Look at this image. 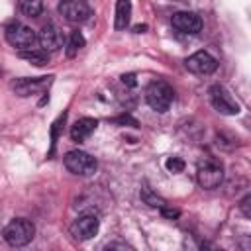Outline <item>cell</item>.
Segmentation results:
<instances>
[{"instance_id":"obj_22","label":"cell","mask_w":251,"mask_h":251,"mask_svg":"<svg viewBox=\"0 0 251 251\" xmlns=\"http://www.w3.org/2000/svg\"><path fill=\"white\" fill-rule=\"evenodd\" d=\"M159 210H161V214H163L165 218H169V220H176V218L180 216V212H178V210H175V208H169L167 204H165L163 208H159Z\"/></svg>"},{"instance_id":"obj_12","label":"cell","mask_w":251,"mask_h":251,"mask_svg":"<svg viewBox=\"0 0 251 251\" xmlns=\"http://www.w3.org/2000/svg\"><path fill=\"white\" fill-rule=\"evenodd\" d=\"M37 41H39V45H41L43 51L51 53V51H57V49L61 47V41H63V39H61L59 29H57L53 24H47V25H43L41 31L37 33Z\"/></svg>"},{"instance_id":"obj_6","label":"cell","mask_w":251,"mask_h":251,"mask_svg":"<svg viewBox=\"0 0 251 251\" xmlns=\"http://www.w3.org/2000/svg\"><path fill=\"white\" fill-rule=\"evenodd\" d=\"M208 94H210V104L214 106L216 112L226 114V116L239 114V104L235 102V98L222 84H212L210 90H208Z\"/></svg>"},{"instance_id":"obj_17","label":"cell","mask_w":251,"mask_h":251,"mask_svg":"<svg viewBox=\"0 0 251 251\" xmlns=\"http://www.w3.org/2000/svg\"><path fill=\"white\" fill-rule=\"evenodd\" d=\"M84 47V37L80 31H71L69 41H67V57H75L80 49Z\"/></svg>"},{"instance_id":"obj_13","label":"cell","mask_w":251,"mask_h":251,"mask_svg":"<svg viewBox=\"0 0 251 251\" xmlns=\"http://www.w3.org/2000/svg\"><path fill=\"white\" fill-rule=\"evenodd\" d=\"M96 126H98V122L94 118H80V120H76L71 126V139L76 141V143H82L84 139H88L94 133Z\"/></svg>"},{"instance_id":"obj_5","label":"cell","mask_w":251,"mask_h":251,"mask_svg":"<svg viewBox=\"0 0 251 251\" xmlns=\"http://www.w3.org/2000/svg\"><path fill=\"white\" fill-rule=\"evenodd\" d=\"M4 35H6V41L14 47V49H31L33 43L37 41V33L25 25V24H20V22H12L6 29H4Z\"/></svg>"},{"instance_id":"obj_15","label":"cell","mask_w":251,"mask_h":251,"mask_svg":"<svg viewBox=\"0 0 251 251\" xmlns=\"http://www.w3.org/2000/svg\"><path fill=\"white\" fill-rule=\"evenodd\" d=\"M20 57L29 61L35 67H43L49 63V53L43 49H24V51H20Z\"/></svg>"},{"instance_id":"obj_2","label":"cell","mask_w":251,"mask_h":251,"mask_svg":"<svg viewBox=\"0 0 251 251\" xmlns=\"http://www.w3.org/2000/svg\"><path fill=\"white\" fill-rule=\"evenodd\" d=\"M175 100L173 86L167 84L165 80H155L145 88V102L155 110V112H167Z\"/></svg>"},{"instance_id":"obj_9","label":"cell","mask_w":251,"mask_h":251,"mask_svg":"<svg viewBox=\"0 0 251 251\" xmlns=\"http://www.w3.org/2000/svg\"><path fill=\"white\" fill-rule=\"evenodd\" d=\"M53 82V75L49 76H33V78H18L16 82H12V90L18 96H31L37 92H43L49 84Z\"/></svg>"},{"instance_id":"obj_7","label":"cell","mask_w":251,"mask_h":251,"mask_svg":"<svg viewBox=\"0 0 251 251\" xmlns=\"http://www.w3.org/2000/svg\"><path fill=\"white\" fill-rule=\"evenodd\" d=\"M59 14L67 22L84 24L92 16V10L84 0H61L59 2Z\"/></svg>"},{"instance_id":"obj_19","label":"cell","mask_w":251,"mask_h":251,"mask_svg":"<svg viewBox=\"0 0 251 251\" xmlns=\"http://www.w3.org/2000/svg\"><path fill=\"white\" fill-rule=\"evenodd\" d=\"M165 167H167V171L169 173H182L184 171V161L180 159V157H169L167 161H165Z\"/></svg>"},{"instance_id":"obj_14","label":"cell","mask_w":251,"mask_h":251,"mask_svg":"<svg viewBox=\"0 0 251 251\" xmlns=\"http://www.w3.org/2000/svg\"><path fill=\"white\" fill-rule=\"evenodd\" d=\"M131 20V2L129 0H118L116 2V16H114V27L118 31L126 29Z\"/></svg>"},{"instance_id":"obj_21","label":"cell","mask_w":251,"mask_h":251,"mask_svg":"<svg viewBox=\"0 0 251 251\" xmlns=\"http://www.w3.org/2000/svg\"><path fill=\"white\" fill-rule=\"evenodd\" d=\"M239 210L243 212L245 218H251V194H247V196L239 202Z\"/></svg>"},{"instance_id":"obj_20","label":"cell","mask_w":251,"mask_h":251,"mask_svg":"<svg viewBox=\"0 0 251 251\" xmlns=\"http://www.w3.org/2000/svg\"><path fill=\"white\" fill-rule=\"evenodd\" d=\"M112 122L118 124V126H131V127H137V126H139V122H137L135 118H131L129 114H122V116H118V118H112Z\"/></svg>"},{"instance_id":"obj_8","label":"cell","mask_w":251,"mask_h":251,"mask_svg":"<svg viewBox=\"0 0 251 251\" xmlns=\"http://www.w3.org/2000/svg\"><path fill=\"white\" fill-rule=\"evenodd\" d=\"M98 227H100V220H98L96 214H82L73 222L71 233L75 235V239L86 241V239H90L98 233Z\"/></svg>"},{"instance_id":"obj_11","label":"cell","mask_w":251,"mask_h":251,"mask_svg":"<svg viewBox=\"0 0 251 251\" xmlns=\"http://www.w3.org/2000/svg\"><path fill=\"white\" fill-rule=\"evenodd\" d=\"M171 24L175 29L182 33H198L202 29V20L194 12H176L171 18Z\"/></svg>"},{"instance_id":"obj_23","label":"cell","mask_w":251,"mask_h":251,"mask_svg":"<svg viewBox=\"0 0 251 251\" xmlns=\"http://www.w3.org/2000/svg\"><path fill=\"white\" fill-rule=\"evenodd\" d=\"M122 82H124V84H127V86H131V88L137 84V80H135V75H131V73L124 75V76H122Z\"/></svg>"},{"instance_id":"obj_3","label":"cell","mask_w":251,"mask_h":251,"mask_svg":"<svg viewBox=\"0 0 251 251\" xmlns=\"http://www.w3.org/2000/svg\"><path fill=\"white\" fill-rule=\"evenodd\" d=\"M63 163L76 176H92L98 169V161L92 155H88L86 151H80V149L67 151L65 157H63Z\"/></svg>"},{"instance_id":"obj_4","label":"cell","mask_w":251,"mask_h":251,"mask_svg":"<svg viewBox=\"0 0 251 251\" xmlns=\"http://www.w3.org/2000/svg\"><path fill=\"white\" fill-rule=\"evenodd\" d=\"M196 180L202 188L206 190H212V188H218L224 180V167L222 163L216 159V157H206L200 165H198V171H196Z\"/></svg>"},{"instance_id":"obj_10","label":"cell","mask_w":251,"mask_h":251,"mask_svg":"<svg viewBox=\"0 0 251 251\" xmlns=\"http://www.w3.org/2000/svg\"><path fill=\"white\" fill-rule=\"evenodd\" d=\"M184 65H186V69H188L190 73H194V75H210V73L216 71L218 61H216L208 51H196V53H192L190 57H186Z\"/></svg>"},{"instance_id":"obj_24","label":"cell","mask_w":251,"mask_h":251,"mask_svg":"<svg viewBox=\"0 0 251 251\" xmlns=\"http://www.w3.org/2000/svg\"><path fill=\"white\" fill-rule=\"evenodd\" d=\"M145 29H147V25H145V24H141V25H135V27H133V31H135V33H143Z\"/></svg>"},{"instance_id":"obj_1","label":"cell","mask_w":251,"mask_h":251,"mask_svg":"<svg viewBox=\"0 0 251 251\" xmlns=\"http://www.w3.org/2000/svg\"><path fill=\"white\" fill-rule=\"evenodd\" d=\"M2 235H4V239H6L8 245H12V247H24V245H27V243L33 239L35 227H33V224H31L29 220H25V218H16V220H12V222L4 227Z\"/></svg>"},{"instance_id":"obj_18","label":"cell","mask_w":251,"mask_h":251,"mask_svg":"<svg viewBox=\"0 0 251 251\" xmlns=\"http://www.w3.org/2000/svg\"><path fill=\"white\" fill-rule=\"evenodd\" d=\"M141 200H143L147 206H151V208H163V206L167 204V200H165L163 196L155 194L149 186H143V188H141Z\"/></svg>"},{"instance_id":"obj_16","label":"cell","mask_w":251,"mask_h":251,"mask_svg":"<svg viewBox=\"0 0 251 251\" xmlns=\"http://www.w3.org/2000/svg\"><path fill=\"white\" fill-rule=\"evenodd\" d=\"M18 4L27 18H37L43 12V0H18Z\"/></svg>"}]
</instances>
